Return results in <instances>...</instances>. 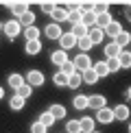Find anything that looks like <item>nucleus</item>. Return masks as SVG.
<instances>
[{
    "mask_svg": "<svg viewBox=\"0 0 131 133\" xmlns=\"http://www.w3.org/2000/svg\"><path fill=\"white\" fill-rule=\"evenodd\" d=\"M24 103H26V101H24V98H20L18 94H15V96H11V98H9V107L13 109V111H20V109L24 107Z\"/></svg>",
    "mask_w": 131,
    "mask_h": 133,
    "instance_id": "obj_25",
    "label": "nucleus"
},
{
    "mask_svg": "<svg viewBox=\"0 0 131 133\" xmlns=\"http://www.w3.org/2000/svg\"><path fill=\"white\" fill-rule=\"evenodd\" d=\"M61 72H63L66 76H70V74H74V72H76V68H74L72 61H66V63L61 65Z\"/></svg>",
    "mask_w": 131,
    "mask_h": 133,
    "instance_id": "obj_37",
    "label": "nucleus"
},
{
    "mask_svg": "<svg viewBox=\"0 0 131 133\" xmlns=\"http://www.w3.org/2000/svg\"><path fill=\"white\" fill-rule=\"evenodd\" d=\"M79 124H81V133H92V131H94V118H90V116L81 118Z\"/></svg>",
    "mask_w": 131,
    "mask_h": 133,
    "instance_id": "obj_17",
    "label": "nucleus"
},
{
    "mask_svg": "<svg viewBox=\"0 0 131 133\" xmlns=\"http://www.w3.org/2000/svg\"><path fill=\"white\" fill-rule=\"evenodd\" d=\"M72 63H74L76 72H85V70H90V68H92V59L87 57V52H79V55L72 59Z\"/></svg>",
    "mask_w": 131,
    "mask_h": 133,
    "instance_id": "obj_2",
    "label": "nucleus"
},
{
    "mask_svg": "<svg viewBox=\"0 0 131 133\" xmlns=\"http://www.w3.org/2000/svg\"><path fill=\"white\" fill-rule=\"evenodd\" d=\"M20 24H22V29H26V26H33V24H35V13H33V11L29 9V11H26V13H22L20 15Z\"/></svg>",
    "mask_w": 131,
    "mask_h": 133,
    "instance_id": "obj_14",
    "label": "nucleus"
},
{
    "mask_svg": "<svg viewBox=\"0 0 131 133\" xmlns=\"http://www.w3.org/2000/svg\"><path fill=\"white\" fill-rule=\"evenodd\" d=\"M26 83H29L31 87H40V85H44V74H42L40 70L26 72Z\"/></svg>",
    "mask_w": 131,
    "mask_h": 133,
    "instance_id": "obj_3",
    "label": "nucleus"
},
{
    "mask_svg": "<svg viewBox=\"0 0 131 133\" xmlns=\"http://www.w3.org/2000/svg\"><path fill=\"white\" fill-rule=\"evenodd\" d=\"M129 133H131V124H129Z\"/></svg>",
    "mask_w": 131,
    "mask_h": 133,
    "instance_id": "obj_46",
    "label": "nucleus"
},
{
    "mask_svg": "<svg viewBox=\"0 0 131 133\" xmlns=\"http://www.w3.org/2000/svg\"><path fill=\"white\" fill-rule=\"evenodd\" d=\"M59 44H61V50H66V52H68L70 48H74V46H76V37L68 31V33H63V35L59 37Z\"/></svg>",
    "mask_w": 131,
    "mask_h": 133,
    "instance_id": "obj_6",
    "label": "nucleus"
},
{
    "mask_svg": "<svg viewBox=\"0 0 131 133\" xmlns=\"http://www.w3.org/2000/svg\"><path fill=\"white\" fill-rule=\"evenodd\" d=\"M105 96H101V94H94V96H87V107H92L94 111H98V109H103V107H107L105 105Z\"/></svg>",
    "mask_w": 131,
    "mask_h": 133,
    "instance_id": "obj_7",
    "label": "nucleus"
},
{
    "mask_svg": "<svg viewBox=\"0 0 131 133\" xmlns=\"http://www.w3.org/2000/svg\"><path fill=\"white\" fill-rule=\"evenodd\" d=\"M81 76H83V83H87V85H94V83L98 81V74H96V70H94V68L81 72Z\"/></svg>",
    "mask_w": 131,
    "mask_h": 133,
    "instance_id": "obj_19",
    "label": "nucleus"
},
{
    "mask_svg": "<svg viewBox=\"0 0 131 133\" xmlns=\"http://www.w3.org/2000/svg\"><path fill=\"white\" fill-rule=\"evenodd\" d=\"M9 9H11V13H13L15 18H20L22 13H26V11H29V4H26V2H11Z\"/></svg>",
    "mask_w": 131,
    "mask_h": 133,
    "instance_id": "obj_13",
    "label": "nucleus"
},
{
    "mask_svg": "<svg viewBox=\"0 0 131 133\" xmlns=\"http://www.w3.org/2000/svg\"><path fill=\"white\" fill-rule=\"evenodd\" d=\"M81 22H83L85 26H94V24H96V13H94V11H85Z\"/></svg>",
    "mask_w": 131,
    "mask_h": 133,
    "instance_id": "obj_35",
    "label": "nucleus"
},
{
    "mask_svg": "<svg viewBox=\"0 0 131 133\" xmlns=\"http://www.w3.org/2000/svg\"><path fill=\"white\" fill-rule=\"evenodd\" d=\"M68 13H70V11L66 9V7H59V4H57V7L53 9L50 18H53V20H55V22L59 24V22H66V20H68Z\"/></svg>",
    "mask_w": 131,
    "mask_h": 133,
    "instance_id": "obj_10",
    "label": "nucleus"
},
{
    "mask_svg": "<svg viewBox=\"0 0 131 133\" xmlns=\"http://www.w3.org/2000/svg\"><path fill=\"white\" fill-rule=\"evenodd\" d=\"M53 116H55V120H61L63 116H66V107L63 105H50V109H48Z\"/></svg>",
    "mask_w": 131,
    "mask_h": 133,
    "instance_id": "obj_31",
    "label": "nucleus"
},
{
    "mask_svg": "<svg viewBox=\"0 0 131 133\" xmlns=\"http://www.w3.org/2000/svg\"><path fill=\"white\" fill-rule=\"evenodd\" d=\"M83 83V76H81V72H74V74L68 76V87H72V90H76V87Z\"/></svg>",
    "mask_w": 131,
    "mask_h": 133,
    "instance_id": "obj_27",
    "label": "nucleus"
},
{
    "mask_svg": "<svg viewBox=\"0 0 131 133\" xmlns=\"http://www.w3.org/2000/svg\"><path fill=\"white\" fill-rule=\"evenodd\" d=\"M87 37H90L92 44L96 46V44H101V42H103V37H105V31H103L98 24H94V26H90V31H87Z\"/></svg>",
    "mask_w": 131,
    "mask_h": 133,
    "instance_id": "obj_5",
    "label": "nucleus"
},
{
    "mask_svg": "<svg viewBox=\"0 0 131 133\" xmlns=\"http://www.w3.org/2000/svg\"><path fill=\"white\" fill-rule=\"evenodd\" d=\"M87 31H90V26H85L83 22H79V24H74L72 29H70V33H72L76 39H79V37H85V35H87Z\"/></svg>",
    "mask_w": 131,
    "mask_h": 133,
    "instance_id": "obj_16",
    "label": "nucleus"
},
{
    "mask_svg": "<svg viewBox=\"0 0 131 133\" xmlns=\"http://www.w3.org/2000/svg\"><path fill=\"white\" fill-rule=\"evenodd\" d=\"M103 31H105V35H109V37H112V39H114V37H116L118 33L122 31V26H120L118 22H112V24H109V26H105V29H103Z\"/></svg>",
    "mask_w": 131,
    "mask_h": 133,
    "instance_id": "obj_26",
    "label": "nucleus"
},
{
    "mask_svg": "<svg viewBox=\"0 0 131 133\" xmlns=\"http://www.w3.org/2000/svg\"><path fill=\"white\" fill-rule=\"evenodd\" d=\"M40 122L48 129V127H53V124H55V116H53L50 111H44V114L40 116Z\"/></svg>",
    "mask_w": 131,
    "mask_h": 133,
    "instance_id": "obj_33",
    "label": "nucleus"
},
{
    "mask_svg": "<svg viewBox=\"0 0 131 133\" xmlns=\"http://www.w3.org/2000/svg\"><path fill=\"white\" fill-rule=\"evenodd\" d=\"M31 92H33V87L29 85V83H24V85H20L18 90H15V94H18L20 98H24V101H26V98H31Z\"/></svg>",
    "mask_w": 131,
    "mask_h": 133,
    "instance_id": "obj_32",
    "label": "nucleus"
},
{
    "mask_svg": "<svg viewBox=\"0 0 131 133\" xmlns=\"http://www.w3.org/2000/svg\"><path fill=\"white\" fill-rule=\"evenodd\" d=\"M96 120L101 124H109L114 120V109H109V107H103V109H98L96 111Z\"/></svg>",
    "mask_w": 131,
    "mask_h": 133,
    "instance_id": "obj_8",
    "label": "nucleus"
},
{
    "mask_svg": "<svg viewBox=\"0 0 131 133\" xmlns=\"http://www.w3.org/2000/svg\"><path fill=\"white\" fill-rule=\"evenodd\" d=\"M114 118L116 120H127L129 118V107L127 105H116L114 107Z\"/></svg>",
    "mask_w": 131,
    "mask_h": 133,
    "instance_id": "obj_15",
    "label": "nucleus"
},
{
    "mask_svg": "<svg viewBox=\"0 0 131 133\" xmlns=\"http://www.w3.org/2000/svg\"><path fill=\"white\" fill-rule=\"evenodd\" d=\"M76 46H79L81 52H87L90 48H94V44H92V39L85 35V37H79V39H76Z\"/></svg>",
    "mask_w": 131,
    "mask_h": 133,
    "instance_id": "obj_21",
    "label": "nucleus"
},
{
    "mask_svg": "<svg viewBox=\"0 0 131 133\" xmlns=\"http://www.w3.org/2000/svg\"><path fill=\"white\" fill-rule=\"evenodd\" d=\"M81 20H83V13H81V9L79 7H76V9H72V11H70V13H68V22H70V24H79V22Z\"/></svg>",
    "mask_w": 131,
    "mask_h": 133,
    "instance_id": "obj_28",
    "label": "nucleus"
},
{
    "mask_svg": "<svg viewBox=\"0 0 131 133\" xmlns=\"http://www.w3.org/2000/svg\"><path fill=\"white\" fill-rule=\"evenodd\" d=\"M127 98H129V101H131V87H129V90H127Z\"/></svg>",
    "mask_w": 131,
    "mask_h": 133,
    "instance_id": "obj_43",
    "label": "nucleus"
},
{
    "mask_svg": "<svg viewBox=\"0 0 131 133\" xmlns=\"http://www.w3.org/2000/svg\"><path fill=\"white\" fill-rule=\"evenodd\" d=\"M2 31H4V35H7L9 39L18 37V35H20V31H22V24H20V20L15 18V20H9V22H4V24H2Z\"/></svg>",
    "mask_w": 131,
    "mask_h": 133,
    "instance_id": "obj_1",
    "label": "nucleus"
},
{
    "mask_svg": "<svg viewBox=\"0 0 131 133\" xmlns=\"http://www.w3.org/2000/svg\"><path fill=\"white\" fill-rule=\"evenodd\" d=\"M2 98H4V90H2V87H0V101H2Z\"/></svg>",
    "mask_w": 131,
    "mask_h": 133,
    "instance_id": "obj_42",
    "label": "nucleus"
},
{
    "mask_svg": "<svg viewBox=\"0 0 131 133\" xmlns=\"http://www.w3.org/2000/svg\"><path fill=\"white\" fill-rule=\"evenodd\" d=\"M112 42H116V44H118L120 48H125V46H127V44H131V35H129L127 31H120V33H118L116 37H114Z\"/></svg>",
    "mask_w": 131,
    "mask_h": 133,
    "instance_id": "obj_18",
    "label": "nucleus"
},
{
    "mask_svg": "<svg viewBox=\"0 0 131 133\" xmlns=\"http://www.w3.org/2000/svg\"><path fill=\"white\" fill-rule=\"evenodd\" d=\"M40 35H42V31L37 29L35 24H33V26H26V29H24V37H26V42H31V39H40Z\"/></svg>",
    "mask_w": 131,
    "mask_h": 133,
    "instance_id": "obj_20",
    "label": "nucleus"
},
{
    "mask_svg": "<svg viewBox=\"0 0 131 133\" xmlns=\"http://www.w3.org/2000/svg\"><path fill=\"white\" fill-rule=\"evenodd\" d=\"M107 68H109V74H112V72H118L120 70V61L118 59H107Z\"/></svg>",
    "mask_w": 131,
    "mask_h": 133,
    "instance_id": "obj_38",
    "label": "nucleus"
},
{
    "mask_svg": "<svg viewBox=\"0 0 131 133\" xmlns=\"http://www.w3.org/2000/svg\"><path fill=\"white\" fill-rule=\"evenodd\" d=\"M55 7H57V4H53V2H44V4H42V11H44L46 15H50Z\"/></svg>",
    "mask_w": 131,
    "mask_h": 133,
    "instance_id": "obj_40",
    "label": "nucleus"
},
{
    "mask_svg": "<svg viewBox=\"0 0 131 133\" xmlns=\"http://www.w3.org/2000/svg\"><path fill=\"white\" fill-rule=\"evenodd\" d=\"M120 52H122V48H120L116 42H109L107 46H105V57H107V59H118Z\"/></svg>",
    "mask_w": 131,
    "mask_h": 133,
    "instance_id": "obj_11",
    "label": "nucleus"
},
{
    "mask_svg": "<svg viewBox=\"0 0 131 133\" xmlns=\"http://www.w3.org/2000/svg\"><path fill=\"white\" fill-rule=\"evenodd\" d=\"M92 68L96 70V74H98V79H103V76H107L109 74V68H107V61H96Z\"/></svg>",
    "mask_w": 131,
    "mask_h": 133,
    "instance_id": "obj_24",
    "label": "nucleus"
},
{
    "mask_svg": "<svg viewBox=\"0 0 131 133\" xmlns=\"http://www.w3.org/2000/svg\"><path fill=\"white\" fill-rule=\"evenodd\" d=\"M31 133H46V127H44L40 120H37V122L31 124Z\"/></svg>",
    "mask_w": 131,
    "mask_h": 133,
    "instance_id": "obj_39",
    "label": "nucleus"
},
{
    "mask_svg": "<svg viewBox=\"0 0 131 133\" xmlns=\"http://www.w3.org/2000/svg\"><path fill=\"white\" fill-rule=\"evenodd\" d=\"M66 133H81L79 120H68V122H66Z\"/></svg>",
    "mask_w": 131,
    "mask_h": 133,
    "instance_id": "obj_36",
    "label": "nucleus"
},
{
    "mask_svg": "<svg viewBox=\"0 0 131 133\" xmlns=\"http://www.w3.org/2000/svg\"><path fill=\"white\" fill-rule=\"evenodd\" d=\"M50 61H53L55 65H59V68H61V65H63L66 61H70V59H68V52H66V50H61V48H59V50H55V52H50Z\"/></svg>",
    "mask_w": 131,
    "mask_h": 133,
    "instance_id": "obj_9",
    "label": "nucleus"
},
{
    "mask_svg": "<svg viewBox=\"0 0 131 133\" xmlns=\"http://www.w3.org/2000/svg\"><path fill=\"white\" fill-rule=\"evenodd\" d=\"M0 31H2V22H0Z\"/></svg>",
    "mask_w": 131,
    "mask_h": 133,
    "instance_id": "obj_45",
    "label": "nucleus"
},
{
    "mask_svg": "<svg viewBox=\"0 0 131 133\" xmlns=\"http://www.w3.org/2000/svg\"><path fill=\"white\" fill-rule=\"evenodd\" d=\"M53 83H55V85H59V87H66V85H68V76H66V74H63V72H61V70H59V72H57V74H55V76H53Z\"/></svg>",
    "mask_w": 131,
    "mask_h": 133,
    "instance_id": "obj_34",
    "label": "nucleus"
},
{
    "mask_svg": "<svg viewBox=\"0 0 131 133\" xmlns=\"http://www.w3.org/2000/svg\"><path fill=\"white\" fill-rule=\"evenodd\" d=\"M107 11V4H94V13L98 15V13H105Z\"/></svg>",
    "mask_w": 131,
    "mask_h": 133,
    "instance_id": "obj_41",
    "label": "nucleus"
},
{
    "mask_svg": "<svg viewBox=\"0 0 131 133\" xmlns=\"http://www.w3.org/2000/svg\"><path fill=\"white\" fill-rule=\"evenodd\" d=\"M112 22H114V20H112V15H109V11H105V13H98V15H96V24L101 26V29L109 26Z\"/></svg>",
    "mask_w": 131,
    "mask_h": 133,
    "instance_id": "obj_22",
    "label": "nucleus"
},
{
    "mask_svg": "<svg viewBox=\"0 0 131 133\" xmlns=\"http://www.w3.org/2000/svg\"><path fill=\"white\" fill-rule=\"evenodd\" d=\"M24 50H26V55H40V52H42V44H40V39L24 42Z\"/></svg>",
    "mask_w": 131,
    "mask_h": 133,
    "instance_id": "obj_12",
    "label": "nucleus"
},
{
    "mask_svg": "<svg viewBox=\"0 0 131 133\" xmlns=\"http://www.w3.org/2000/svg\"><path fill=\"white\" fill-rule=\"evenodd\" d=\"M118 61H120V68H131V50H122L118 55Z\"/></svg>",
    "mask_w": 131,
    "mask_h": 133,
    "instance_id": "obj_30",
    "label": "nucleus"
},
{
    "mask_svg": "<svg viewBox=\"0 0 131 133\" xmlns=\"http://www.w3.org/2000/svg\"><path fill=\"white\" fill-rule=\"evenodd\" d=\"M72 105H74V109H76V111L85 109V107H87V96H83V94H76V96L72 98Z\"/></svg>",
    "mask_w": 131,
    "mask_h": 133,
    "instance_id": "obj_23",
    "label": "nucleus"
},
{
    "mask_svg": "<svg viewBox=\"0 0 131 133\" xmlns=\"http://www.w3.org/2000/svg\"><path fill=\"white\" fill-rule=\"evenodd\" d=\"M92 133H101V131H96V129H94V131H92Z\"/></svg>",
    "mask_w": 131,
    "mask_h": 133,
    "instance_id": "obj_44",
    "label": "nucleus"
},
{
    "mask_svg": "<svg viewBox=\"0 0 131 133\" xmlns=\"http://www.w3.org/2000/svg\"><path fill=\"white\" fill-rule=\"evenodd\" d=\"M44 35H46L48 39H59L63 33H61V26H59L57 22H50L48 26H44Z\"/></svg>",
    "mask_w": 131,
    "mask_h": 133,
    "instance_id": "obj_4",
    "label": "nucleus"
},
{
    "mask_svg": "<svg viewBox=\"0 0 131 133\" xmlns=\"http://www.w3.org/2000/svg\"><path fill=\"white\" fill-rule=\"evenodd\" d=\"M24 83H26V79L22 74H9V85L13 87V90H18V87L24 85Z\"/></svg>",
    "mask_w": 131,
    "mask_h": 133,
    "instance_id": "obj_29",
    "label": "nucleus"
}]
</instances>
